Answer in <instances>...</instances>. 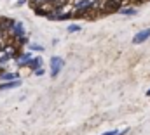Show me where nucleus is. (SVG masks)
I'll return each instance as SVG.
<instances>
[{"label": "nucleus", "mask_w": 150, "mask_h": 135, "mask_svg": "<svg viewBox=\"0 0 150 135\" xmlns=\"http://www.w3.org/2000/svg\"><path fill=\"white\" fill-rule=\"evenodd\" d=\"M61 68H63V61H61L59 57H52V59H51V71H52L51 74H52V76H58V73H59Z\"/></svg>", "instance_id": "1"}, {"label": "nucleus", "mask_w": 150, "mask_h": 135, "mask_svg": "<svg viewBox=\"0 0 150 135\" xmlns=\"http://www.w3.org/2000/svg\"><path fill=\"white\" fill-rule=\"evenodd\" d=\"M93 7V2L91 0H80V2H77L74 5V9L77 12H80V10H87V9H91Z\"/></svg>", "instance_id": "2"}, {"label": "nucleus", "mask_w": 150, "mask_h": 135, "mask_svg": "<svg viewBox=\"0 0 150 135\" xmlns=\"http://www.w3.org/2000/svg\"><path fill=\"white\" fill-rule=\"evenodd\" d=\"M150 36V28L147 30H143V31H140V33L134 36V40H133V43H142V42H145L147 38Z\"/></svg>", "instance_id": "3"}, {"label": "nucleus", "mask_w": 150, "mask_h": 135, "mask_svg": "<svg viewBox=\"0 0 150 135\" xmlns=\"http://www.w3.org/2000/svg\"><path fill=\"white\" fill-rule=\"evenodd\" d=\"M11 30H12V33L16 35V36H23V35H25V28H23L21 23H14V26H12Z\"/></svg>", "instance_id": "4"}, {"label": "nucleus", "mask_w": 150, "mask_h": 135, "mask_svg": "<svg viewBox=\"0 0 150 135\" xmlns=\"http://www.w3.org/2000/svg\"><path fill=\"white\" fill-rule=\"evenodd\" d=\"M107 3H108V9L115 10V9H119V7H120V3H122V2H120V0H108Z\"/></svg>", "instance_id": "5"}, {"label": "nucleus", "mask_w": 150, "mask_h": 135, "mask_svg": "<svg viewBox=\"0 0 150 135\" xmlns=\"http://www.w3.org/2000/svg\"><path fill=\"white\" fill-rule=\"evenodd\" d=\"M16 85H19L18 80H14V81H11V83H4V85H0V90H2V88H14Z\"/></svg>", "instance_id": "6"}, {"label": "nucleus", "mask_w": 150, "mask_h": 135, "mask_svg": "<svg viewBox=\"0 0 150 135\" xmlns=\"http://www.w3.org/2000/svg\"><path fill=\"white\" fill-rule=\"evenodd\" d=\"M28 66L30 68H35V69H40V59H38V57H33V59H32V61H30V64H28Z\"/></svg>", "instance_id": "7"}, {"label": "nucleus", "mask_w": 150, "mask_h": 135, "mask_svg": "<svg viewBox=\"0 0 150 135\" xmlns=\"http://www.w3.org/2000/svg\"><path fill=\"white\" fill-rule=\"evenodd\" d=\"M0 78H2V80H12V81H14V80H16V74H14V73H7V74H0Z\"/></svg>", "instance_id": "8"}, {"label": "nucleus", "mask_w": 150, "mask_h": 135, "mask_svg": "<svg viewBox=\"0 0 150 135\" xmlns=\"http://www.w3.org/2000/svg\"><path fill=\"white\" fill-rule=\"evenodd\" d=\"M68 31H72V33L80 31V26H79V24H70V26H68Z\"/></svg>", "instance_id": "9"}, {"label": "nucleus", "mask_w": 150, "mask_h": 135, "mask_svg": "<svg viewBox=\"0 0 150 135\" xmlns=\"http://www.w3.org/2000/svg\"><path fill=\"white\" fill-rule=\"evenodd\" d=\"M122 14H126V16H133V14H136V10H134V9H124Z\"/></svg>", "instance_id": "10"}, {"label": "nucleus", "mask_w": 150, "mask_h": 135, "mask_svg": "<svg viewBox=\"0 0 150 135\" xmlns=\"http://www.w3.org/2000/svg\"><path fill=\"white\" fill-rule=\"evenodd\" d=\"M65 2H67V0H54V5L59 9V7H63V5H65Z\"/></svg>", "instance_id": "11"}, {"label": "nucleus", "mask_w": 150, "mask_h": 135, "mask_svg": "<svg viewBox=\"0 0 150 135\" xmlns=\"http://www.w3.org/2000/svg\"><path fill=\"white\" fill-rule=\"evenodd\" d=\"M122 134H126V130H124ZM122 134H119L117 130H113V132H107V134H103V135H122Z\"/></svg>", "instance_id": "12"}, {"label": "nucleus", "mask_w": 150, "mask_h": 135, "mask_svg": "<svg viewBox=\"0 0 150 135\" xmlns=\"http://www.w3.org/2000/svg\"><path fill=\"white\" fill-rule=\"evenodd\" d=\"M44 2H54V0H44Z\"/></svg>", "instance_id": "13"}, {"label": "nucleus", "mask_w": 150, "mask_h": 135, "mask_svg": "<svg viewBox=\"0 0 150 135\" xmlns=\"http://www.w3.org/2000/svg\"><path fill=\"white\" fill-rule=\"evenodd\" d=\"M147 94H149V95H150V90H149V92H147Z\"/></svg>", "instance_id": "14"}]
</instances>
